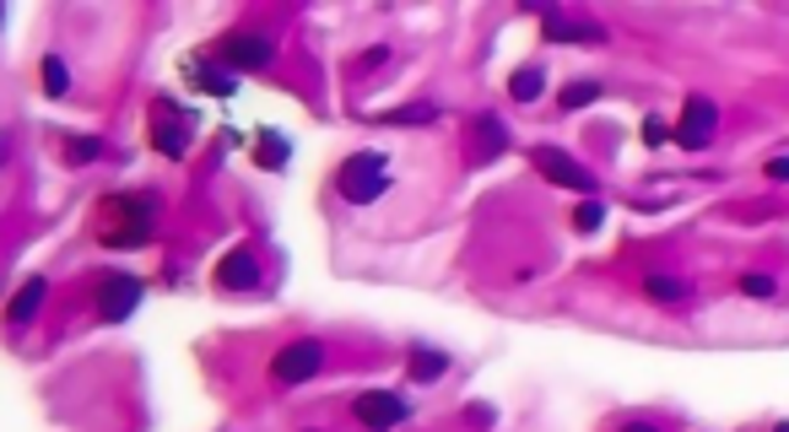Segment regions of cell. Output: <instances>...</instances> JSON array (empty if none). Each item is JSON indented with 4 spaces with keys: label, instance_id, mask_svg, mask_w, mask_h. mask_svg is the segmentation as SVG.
<instances>
[{
    "label": "cell",
    "instance_id": "5",
    "mask_svg": "<svg viewBox=\"0 0 789 432\" xmlns=\"http://www.w3.org/2000/svg\"><path fill=\"white\" fill-rule=\"evenodd\" d=\"M217 60L238 76V71H266V65L276 60V49H271V38H260V33H227V38L217 44Z\"/></svg>",
    "mask_w": 789,
    "mask_h": 432
},
{
    "label": "cell",
    "instance_id": "1",
    "mask_svg": "<svg viewBox=\"0 0 789 432\" xmlns=\"http://www.w3.org/2000/svg\"><path fill=\"white\" fill-rule=\"evenodd\" d=\"M103 244L109 249H141L152 233H158V206L147 200V195H109L103 206Z\"/></svg>",
    "mask_w": 789,
    "mask_h": 432
},
{
    "label": "cell",
    "instance_id": "12",
    "mask_svg": "<svg viewBox=\"0 0 789 432\" xmlns=\"http://www.w3.org/2000/svg\"><path fill=\"white\" fill-rule=\"evenodd\" d=\"M44 297H49V282H44V276L22 282V287H16V297H11V308H5V324H27V319L44 308Z\"/></svg>",
    "mask_w": 789,
    "mask_h": 432
},
{
    "label": "cell",
    "instance_id": "9",
    "mask_svg": "<svg viewBox=\"0 0 789 432\" xmlns=\"http://www.w3.org/2000/svg\"><path fill=\"white\" fill-rule=\"evenodd\" d=\"M136 303H141V282L136 276H109L103 287H98V319H131L136 313Z\"/></svg>",
    "mask_w": 789,
    "mask_h": 432
},
{
    "label": "cell",
    "instance_id": "17",
    "mask_svg": "<svg viewBox=\"0 0 789 432\" xmlns=\"http://www.w3.org/2000/svg\"><path fill=\"white\" fill-rule=\"evenodd\" d=\"M444 368H449V357H444V351H428V346H417V351H411V384L439 379Z\"/></svg>",
    "mask_w": 789,
    "mask_h": 432
},
{
    "label": "cell",
    "instance_id": "21",
    "mask_svg": "<svg viewBox=\"0 0 789 432\" xmlns=\"http://www.w3.org/2000/svg\"><path fill=\"white\" fill-rule=\"evenodd\" d=\"M390 125H433L439 120V109L433 103H411V109H395V114H384Z\"/></svg>",
    "mask_w": 789,
    "mask_h": 432
},
{
    "label": "cell",
    "instance_id": "20",
    "mask_svg": "<svg viewBox=\"0 0 789 432\" xmlns=\"http://www.w3.org/2000/svg\"><path fill=\"white\" fill-rule=\"evenodd\" d=\"M601 98V82H574V87H563V109H584V103H595Z\"/></svg>",
    "mask_w": 789,
    "mask_h": 432
},
{
    "label": "cell",
    "instance_id": "23",
    "mask_svg": "<svg viewBox=\"0 0 789 432\" xmlns=\"http://www.w3.org/2000/svg\"><path fill=\"white\" fill-rule=\"evenodd\" d=\"M741 292H747V297H774V276H757V271H747V276H741Z\"/></svg>",
    "mask_w": 789,
    "mask_h": 432
},
{
    "label": "cell",
    "instance_id": "26",
    "mask_svg": "<svg viewBox=\"0 0 789 432\" xmlns=\"http://www.w3.org/2000/svg\"><path fill=\"white\" fill-rule=\"evenodd\" d=\"M768 178H779V184H789V157H774V162H768Z\"/></svg>",
    "mask_w": 789,
    "mask_h": 432
},
{
    "label": "cell",
    "instance_id": "24",
    "mask_svg": "<svg viewBox=\"0 0 789 432\" xmlns=\"http://www.w3.org/2000/svg\"><path fill=\"white\" fill-rule=\"evenodd\" d=\"M98 151H103V146L93 141V136H82V141L65 146V157H71V162H87V157H98Z\"/></svg>",
    "mask_w": 789,
    "mask_h": 432
},
{
    "label": "cell",
    "instance_id": "29",
    "mask_svg": "<svg viewBox=\"0 0 789 432\" xmlns=\"http://www.w3.org/2000/svg\"><path fill=\"white\" fill-rule=\"evenodd\" d=\"M0 16H5V11H0Z\"/></svg>",
    "mask_w": 789,
    "mask_h": 432
},
{
    "label": "cell",
    "instance_id": "4",
    "mask_svg": "<svg viewBox=\"0 0 789 432\" xmlns=\"http://www.w3.org/2000/svg\"><path fill=\"white\" fill-rule=\"evenodd\" d=\"M319 368H324V341H293V346H282L276 351V362H271V379L282 384V390H298V384H309Z\"/></svg>",
    "mask_w": 789,
    "mask_h": 432
},
{
    "label": "cell",
    "instance_id": "2",
    "mask_svg": "<svg viewBox=\"0 0 789 432\" xmlns=\"http://www.w3.org/2000/svg\"><path fill=\"white\" fill-rule=\"evenodd\" d=\"M390 184H395V178H390V157H384V151H352V157L335 168V189H341V200H352V206L379 200Z\"/></svg>",
    "mask_w": 789,
    "mask_h": 432
},
{
    "label": "cell",
    "instance_id": "28",
    "mask_svg": "<svg viewBox=\"0 0 789 432\" xmlns=\"http://www.w3.org/2000/svg\"><path fill=\"white\" fill-rule=\"evenodd\" d=\"M774 432H789V422H779V428H774Z\"/></svg>",
    "mask_w": 789,
    "mask_h": 432
},
{
    "label": "cell",
    "instance_id": "16",
    "mask_svg": "<svg viewBox=\"0 0 789 432\" xmlns=\"http://www.w3.org/2000/svg\"><path fill=\"white\" fill-rule=\"evenodd\" d=\"M287 151H293V146H287L282 131H260V141H255V162H260V168H282Z\"/></svg>",
    "mask_w": 789,
    "mask_h": 432
},
{
    "label": "cell",
    "instance_id": "22",
    "mask_svg": "<svg viewBox=\"0 0 789 432\" xmlns=\"http://www.w3.org/2000/svg\"><path fill=\"white\" fill-rule=\"evenodd\" d=\"M601 222H606V200H584V206L574 211V227H579V233H595Z\"/></svg>",
    "mask_w": 789,
    "mask_h": 432
},
{
    "label": "cell",
    "instance_id": "13",
    "mask_svg": "<svg viewBox=\"0 0 789 432\" xmlns=\"http://www.w3.org/2000/svg\"><path fill=\"white\" fill-rule=\"evenodd\" d=\"M508 146V136H503V125L492 120V114H481L471 125V162H492L497 151Z\"/></svg>",
    "mask_w": 789,
    "mask_h": 432
},
{
    "label": "cell",
    "instance_id": "10",
    "mask_svg": "<svg viewBox=\"0 0 789 432\" xmlns=\"http://www.w3.org/2000/svg\"><path fill=\"white\" fill-rule=\"evenodd\" d=\"M222 292H249L260 287V260H255V249H233L222 266H217V276H211Z\"/></svg>",
    "mask_w": 789,
    "mask_h": 432
},
{
    "label": "cell",
    "instance_id": "14",
    "mask_svg": "<svg viewBox=\"0 0 789 432\" xmlns=\"http://www.w3.org/2000/svg\"><path fill=\"white\" fill-rule=\"evenodd\" d=\"M546 38L552 44H601L606 33L590 27V22H568V16H546Z\"/></svg>",
    "mask_w": 789,
    "mask_h": 432
},
{
    "label": "cell",
    "instance_id": "27",
    "mask_svg": "<svg viewBox=\"0 0 789 432\" xmlns=\"http://www.w3.org/2000/svg\"><path fill=\"white\" fill-rule=\"evenodd\" d=\"M622 432H665V428H654V422H622Z\"/></svg>",
    "mask_w": 789,
    "mask_h": 432
},
{
    "label": "cell",
    "instance_id": "11",
    "mask_svg": "<svg viewBox=\"0 0 789 432\" xmlns=\"http://www.w3.org/2000/svg\"><path fill=\"white\" fill-rule=\"evenodd\" d=\"M184 76H189V82H195L200 92H217V98H233V92H238V87H233L238 76H233V71H217V65H211L206 54L184 60Z\"/></svg>",
    "mask_w": 789,
    "mask_h": 432
},
{
    "label": "cell",
    "instance_id": "15",
    "mask_svg": "<svg viewBox=\"0 0 789 432\" xmlns=\"http://www.w3.org/2000/svg\"><path fill=\"white\" fill-rule=\"evenodd\" d=\"M541 87H546L541 65H519V71L508 76V92H514V103H535V98H541Z\"/></svg>",
    "mask_w": 789,
    "mask_h": 432
},
{
    "label": "cell",
    "instance_id": "6",
    "mask_svg": "<svg viewBox=\"0 0 789 432\" xmlns=\"http://www.w3.org/2000/svg\"><path fill=\"white\" fill-rule=\"evenodd\" d=\"M552 184H563V189H579V195H595V173L584 168V162H574L568 151H557V146H535V157H530Z\"/></svg>",
    "mask_w": 789,
    "mask_h": 432
},
{
    "label": "cell",
    "instance_id": "19",
    "mask_svg": "<svg viewBox=\"0 0 789 432\" xmlns=\"http://www.w3.org/2000/svg\"><path fill=\"white\" fill-rule=\"evenodd\" d=\"M44 92H49V98H65V92H71V71H65L60 54H44Z\"/></svg>",
    "mask_w": 789,
    "mask_h": 432
},
{
    "label": "cell",
    "instance_id": "25",
    "mask_svg": "<svg viewBox=\"0 0 789 432\" xmlns=\"http://www.w3.org/2000/svg\"><path fill=\"white\" fill-rule=\"evenodd\" d=\"M643 141H649V146L665 141V120H659V114H649V120H643Z\"/></svg>",
    "mask_w": 789,
    "mask_h": 432
},
{
    "label": "cell",
    "instance_id": "7",
    "mask_svg": "<svg viewBox=\"0 0 789 432\" xmlns=\"http://www.w3.org/2000/svg\"><path fill=\"white\" fill-rule=\"evenodd\" d=\"M714 125H719V109L708 98H687V109L676 120V141L687 146V151H703V146L714 141Z\"/></svg>",
    "mask_w": 789,
    "mask_h": 432
},
{
    "label": "cell",
    "instance_id": "30",
    "mask_svg": "<svg viewBox=\"0 0 789 432\" xmlns=\"http://www.w3.org/2000/svg\"><path fill=\"white\" fill-rule=\"evenodd\" d=\"M309 432H315V428H309Z\"/></svg>",
    "mask_w": 789,
    "mask_h": 432
},
{
    "label": "cell",
    "instance_id": "18",
    "mask_svg": "<svg viewBox=\"0 0 789 432\" xmlns=\"http://www.w3.org/2000/svg\"><path fill=\"white\" fill-rule=\"evenodd\" d=\"M643 292L654 297V303H687V282H676V276H643Z\"/></svg>",
    "mask_w": 789,
    "mask_h": 432
},
{
    "label": "cell",
    "instance_id": "8",
    "mask_svg": "<svg viewBox=\"0 0 789 432\" xmlns=\"http://www.w3.org/2000/svg\"><path fill=\"white\" fill-rule=\"evenodd\" d=\"M152 146L168 157H184L189 151V114H178L173 103H158L152 109Z\"/></svg>",
    "mask_w": 789,
    "mask_h": 432
},
{
    "label": "cell",
    "instance_id": "3",
    "mask_svg": "<svg viewBox=\"0 0 789 432\" xmlns=\"http://www.w3.org/2000/svg\"><path fill=\"white\" fill-rule=\"evenodd\" d=\"M352 417H357L368 432H390L411 417V400L395 395V390H362V395L352 400Z\"/></svg>",
    "mask_w": 789,
    "mask_h": 432
}]
</instances>
